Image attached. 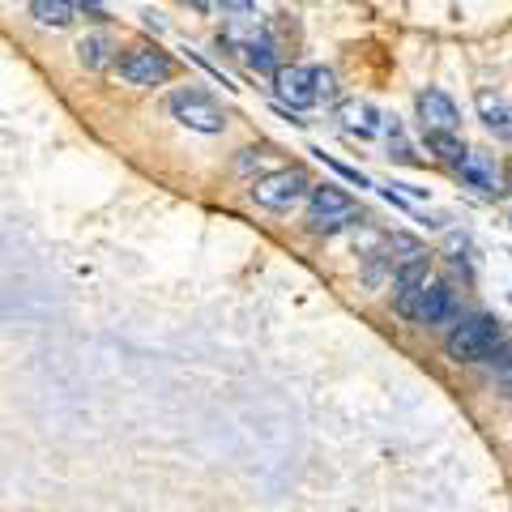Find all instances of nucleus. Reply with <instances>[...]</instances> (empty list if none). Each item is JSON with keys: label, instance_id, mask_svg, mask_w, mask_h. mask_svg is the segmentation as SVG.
Masks as SVG:
<instances>
[{"label": "nucleus", "instance_id": "1", "mask_svg": "<svg viewBox=\"0 0 512 512\" xmlns=\"http://www.w3.org/2000/svg\"><path fill=\"white\" fill-rule=\"evenodd\" d=\"M504 346V329L495 316H461L453 333L444 338V350L453 363H491V355Z\"/></svg>", "mask_w": 512, "mask_h": 512}, {"label": "nucleus", "instance_id": "2", "mask_svg": "<svg viewBox=\"0 0 512 512\" xmlns=\"http://www.w3.org/2000/svg\"><path fill=\"white\" fill-rule=\"evenodd\" d=\"M363 222V210H359V201L350 197L346 188L338 184H316L308 192V231L312 235H342L350 227H359Z\"/></svg>", "mask_w": 512, "mask_h": 512}, {"label": "nucleus", "instance_id": "3", "mask_svg": "<svg viewBox=\"0 0 512 512\" xmlns=\"http://www.w3.org/2000/svg\"><path fill=\"white\" fill-rule=\"evenodd\" d=\"M316 184L308 180V171H299V167H282V171H269L261 175V180L252 184V201L261 205V210H274V214H286V210H295V205L308 197Z\"/></svg>", "mask_w": 512, "mask_h": 512}, {"label": "nucleus", "instance_id": "4", "mask_svg": "<svg viewBox=\"0 0 512 512\" xmlns=\"http://www.w3.org/2000/svg\"><path fill=\"white\" fill-rule=\"evenodd\" d=\"M167 111H171V120H180L184 128H192V133H205V137H214V133H222V128H227V116H222V107H218L205 90H197V86L171 90Z\"/></svg>", "mask_w": 512, "mask_h": 512}, {"label": "nucleus", "instance_id": "5", "mask_svg": "<svg viewBox=\"0 0 512 512\" xmlns=\"http://www.w3.org/2000/svg\"><path fill=\"white\" fill-rule=\"evenodd\" d=\"M116 73L128 86H163V82H171L175 60L163 52V47H133V52H124L116 60Z\"/></svg>", "mask_w": 512, "mask_h": 512}, {"label": "nucleus", "instance_id": "6", "mask_svg": "<svg viewBox=\"0 0 512 512\" xmlns=\"http://www.w3.org/2000/svg\"><path fill=\"white\" fill-rule=\"evenodd\" d=\"M453 316H457V295L448 282H427L419 291V299H414V312H410L414 325H427V329L448 325Z\"/></svg>", "mask_w": 512, "mask_h": 512}, {"label": "nucleus", "instance_id": "7", "mask_svg": "<svg viewBox=\"0 0 512 512\" xmlns=\"http://www.w3.org/2000/svg\"><path fill=\"white\" fill-rule=\"evenodd\" d=\"M274 90H278V103H282V107H291V111H303V107L320 103V99H316V69H303V64L278 69Z\"/></svg>", "mask_w": 512, "mask_h": 512}, {"label": "nucleus", "instance_id": "8", "mask_svg": "<svg viewBox=\"0 0 512 512\" xmlns=\"http://www.w3.org/2000/svg\"><path fill=\"white\" fill-rule=\"evenodd\" d=\"M457 175H461V184L478 192V197H491V201H495V197H504V175H500V167H495V158H491V154L470 150L466 158H461Z\"/></svg>", "mask_w": 512, "mask_h": 512}, {"label": "nucleus", "instance_id": "9", "mask_svg": "<svg viewBox=\"0 0 512 512\" xmlns=\"http://www.w3.org/2000/svg\"><path fill=\"white\" fill-rule=\"evenodd\" d=\"M414 107H419L423 128H436V133H457V128H461V111H457V103L448 99L444 90H436V86L419 90Z\"/></svg>", "mask_w": 512, "mask_h": 512}, {"label": "nucleus", "instance_id": "10", "mask_svg": "<svg viewBox=\"0 0 512 512\" xmlns=\"http://www.w3.org/2000/svg\"><path fill=\"white\" fill-rule=\"evenodd\" d=\"M474 111H478V120H483L487 133H495L500 141H512V107L500 99L495 90H474Z\"/></svg>", "mask_w": 512, "mask_h": 512}, {"label": "nucleus", "instance_id": "11", "mask_svg": "<svg viewBox=\"0 0 512 512\" xmlns=\"http://www.w3.org/2000/svg\"><path fill=\"white\" fill-rule=\"evenodd\" d=\"M338 120L350 137H359V141H372L380 128H384V116L376 111V103H367V99H350L338 107Z\"/></svg>", "mask_w": 512, "mask_h": 512}, {"label": "nucleus", "instance_id": "12", "mask_svg": "<svg viewBox=\"0 0 512 512\" xmlns=\"http://www.w3.org/2000/svg\"><path fill=\"white\" fill-rule=\"evenodd\" d=\"M244 60H248V69L252 73H261V77H278V47H274V39L265 35V30H256V35L244 43Z\"/></svg>", "mask_w": 512, "mask_h": 512}, {"label": "nucleus", "instance_id": "13", "mask_svg": "<svg viewBox=\"0 0 512 512\" xmlns=\"http://www.w3.org/2000/svg\"><path fill=\"white\" fill-rule=\"evenodd\" d=\"M423 141H427V150L431 158H440V163L448 167H461V158H466V141H461L457 133H436V128H423Z\"/></svg>", "mask_w": 512, "mask_h": 512}, {"label": "nucleus", "instance_id": "14", "mask_svg": "<svg viewBox=\"0 0 512 512\" xmlns=\"http://www.w3.org/2000/svg\"><path fill=\"white\" fill-rule=\"evenodd\" d=\"M30 13H35L39 26L69 30L73 18H77V5H73V0H30Z\"/></svg>", "mask_w": 512, "mask_h": 512}, {"label": "nucleus", "instance_id": "15", "mask_svg": "<svg viewBox=\"0 0 512 512\" xmlns=\"http://www.w3.org/2000/svg\"><path fill=\"white\" fill-rule=\"evenodd\" d=\"M77 60H82V69H107V64L116 60V43L107 35H86L77 43Z\"/></svg>", "mask_w": 512, "mask_h": 512}, {"label": "nucleus", "instance_id": "16", "mask_svg": "<svg viewBox=\"0 0 512 512\" xmlns=\"http://www.w3.org/2000/svg\"><path fill=\"white\" fill-rule=\"evenodd\" d=\"M218 13L231 22H252L256 18V0H218Z\"/></svg>", "mask_w": 512, "mask_h": 512}, {"label": "nucleus", "instance_id": "17", "mask_svg": "<svg viewBox=\"0 0 512 512\" xmlns=\"http://www.w3.org/2000/svg\"><path fill=\"white\" fill-rule=\"evenodd\" d=\"M491 367H495V380L504 384V393H512V346L508 342L491 355Z\"/></svg>", "mask_w": 512, "mask_h": 512}, {"label": "nucleus", "instance_id": "18", "mask_svg": "<svg viewBox=\"0 0 512 512\" xmlns=\"http://www.w3.org/2000/svg\"><path fill=\"white\" fill-rule=\"evenodd\" d=\"M316 158H320V163H325V167H333V171H338V175H342V180H350V184H359V188H372V180H367V175H359L355 167H346V163H338V158H333V154H325V150H316Z\"/></svg>", "mask_w": 512, "mask_h": 512}, {"label": "nucleus", "instance_id": "19", "mask_svg": "<svg viewBox=\"0 0 512 512\" xmlns=\"http://www.w3.org/2000/svg\"><path fill=\"white\" fill-rule=\"evenodd\" d=\"M316 99H320V103H333V99H338V77H333L329 69H316Z\"/></svg>", "mask_w": 512, "mask_h": 512}, {"label": "nucleus", "instance_id": "20", "mask_svg": "<svg viewBox=\"0 0 512 512\" xmlns=\"http://www.w3.org/2000/svg\"><path fill=\"white\" fill-rule=\"evenodd\" d=\"M261 158H265V150H239V163H235V167H239V171H252L256 163H261Z\"/></svg>", "mask_w": 512, "mask_h": 512}, {"label": "nucleus", "instance_id": "21", "mask_svg": "<svg viewBox=\"0 0 512 512\" xmlns=\"http://www.w3.org/2000/svg\"><path fill=\"white\" fill-rule=\"evenodd\" d=\"M82 9H90V18H107V9H103V0H77Z\"/></svg>", "mask_w": 512, "mask_h": 512}, {"label": "nucleus", "instance_id": "22", "mask_svg": "<svg viewBox=\"0 0 512 512\" xmlns=\"http://www.w3.org/2000/svg\"><path fill=\"white\" fill-rule=\"evenodd\" d=\"M184 5H188V9H197V13H205V9H210V0H184Z\"/></svg>", "mask_w": 512, "mask_h": 512}, {"label": "nucleus", "instance_id": "23", "mask_svg": "<svg viewBox=\"0 0 512 512\" xmlns=\"http://www.w3.org/2000/svg\"><path fill=\"white\" fill-rule=\"evenodd\" d=\"M13 5H18V0H13Z\"/></svg>", "mask_w": 512, "mask_h": 512}]
</instances>
